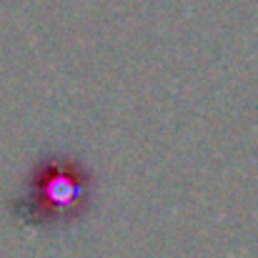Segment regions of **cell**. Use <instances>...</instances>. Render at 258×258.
Listing matches in <instances>:
<instances>
[{
    "mask_svg": "<svg viewBox=\"0 0 258 258\" xmlns=\"http://www.w3.org/2000/svg\"><path fill=\"white\" fill-rule=\"evenodd\" d=\"M93 175L71 153L38 158L13 203L15 216L33 231H60L81 221L90 208Z\"/></svg>",
    "mask_w": 258,
    "mask_h": 258,
    "instance_id": "cell-1",
    "label": "cell"
}]
</instances>
